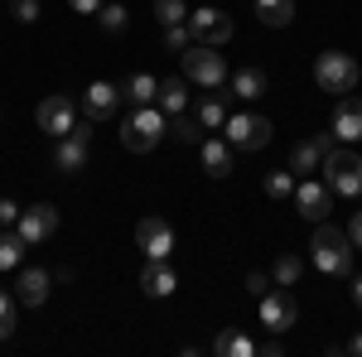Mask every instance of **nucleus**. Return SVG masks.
<instances>
[{
    "label": "nucleus",
    "instance_id": "nucleus-1",
    "mask_svg": "<svg viewBox=\"0 0 362 357\" xmlns=\"http://www.w3.org/2000/svg\"><path fill=\"white\" fill-rule=\"evenodd\" d=\"M353 237L338 232L329 222H314V237H309V261L319 266L324 275H348L353 271Z\"/></svg>",
    "mask_w": 362,
    "mask_h": 357
},
{
    "label": "nucleus",
    "instance_id": "nucleus-2",
    "mask_svg": "<svg viewBox=\"0 0 362 357\" xmlns=\"http://www.w3.org/2000/svg\"><path fill=\"white\" fill-rule=\"evenodd\" d=\"M160 140H165V111L136 107L131 116H126V126H121V145H126L131 155H150Z\"/></svg>",
    "mask_w": 362,
    "mask_h": 357
},
{
    "label": "nucleus",
    "instance_id": "nucleus-3",
    "mask_svg": "<svg viewBox=\"0 0 362 357\" xmlns=\"http://www.w3.org/2000/svg\"><path fill=\"white\" fill-rule=\"evenodd\" d=\"M324 184L338 198H362V155L358 150H329L324 155Z\"/></svg>",
    "mask_w": 362,
    "mask_h": 357
},
{
    "label": "nucleus",
    "instance_id": "nucleus-4",
    "mask_svg": "<svg viewBox=\"0 0 362 357\" xmlns=\"http://www.w3.org/2000/svg\"><path fill=\"white\" fill-rule=\"evenodd\" d=\"M314 83L324 87V92H353L358 87V63H353V54H338V49H329V54L314 58Z\"/></svg>",
    "mask_w": 362,
    "mask_h": 357
},
{
    "label": "nucleus",
    "instance_id": "nucleus-5",
    "mask_svg": "<svg viewBox=\"0 0 362 357\" xmlns=\"http://www.w3.org/2000/svg\"><path fill=\"white\" fill-rule=\"evenodd\" d=\"M184 78L189 83H198V87H223L227 83V63H223V54L213 49V44H194V49H184Z\"/></svg>",
    "mask_w": 362,
    "mask_h": 357
},
{
    "label": "nucleus",
    "instance_id": "nucleus-6",
    "mask_svg": "<svg viewBox=\"0 0 362 357\" xmlns=\"http://www.w3.org/2000/svg\"><path fill=\"white\" fill-rule=\"evenodd\" d=\"M87 155H92V116H87V121H78V126H73V131L54 145V169L78 174V169L87 165Z\"/></svg>",
    "mask_w": 362,
    "mask_h": 357
},
{
    "label": "nucleus",
    "instance_id": "nucleus-7",
    "mask_svg": "<svg viewBox=\"0 0 362 357\" xmlns=\"http://www.w3.org/2000/svg\"><path fill=\"white\" fill-rule=\"evenodd\" d=\"M223 131H227V145H232V150H266V145H271V121H266V116H251V111L227 116Z\"/></svg>",
    "mask_w": 362,
    "mask_h": 357
},
{
    "label": "nucleus",
    "instance_id": "nucleus-8",
    "mask_svg": "<svg viewBox=\"0 0 362 357\" xmlns=\"http://www.w3.org/2000/svg\"><path fill=\"white\" fill-rule=\"evenodd\" d=\"M189 29H194V39H198V44H213V49H223L227 39L237 34L232 15L213 10V5H203V10H189Z\"/></svg>",
    "mask_w": 362,
    "mask_h": 357
},
{
    "label": "nucleus",
    "instance_id": "nucleus-9",
    "mask_svg": "<svg viewBox=\"0 0 362 357\" xmlns=\"http://www.w3.org/2000/svg\"><path fill=\"white\" fill-rule=\"evenodd\" d=\"M39 131H49L54 140H63L73 126H78V107H73V97H63V92H54V97H44L39 102Z\"/></svg>",
    "mask_w": 362,
    "mask_h": 357
},
{
    "label": "nucleus",
    "instance_id": "nucleus-10",
    "mask_svg": "<svg viewBox=\"0 0 362 357\" xmlns=\"http://www.w3.org/2000/svg\"><path fill=\"white\" fill-rule=\"evenodd\" d=\"M136 247L145 251V261H169L174 251V227L165 218H140L136 222Z\"/></svg>",
    "mask_w": 362,
    "mask_h": 357
},
{
    "label": "nucleus",
    "instance_id": "nucleus-11",
    "mask_svg": "<svg viewBox=\"0 0 362 357\" xmlns=\"http://www.w3.org/2000/svg\"><path fill=\"white\" fill-rule=\"evenodd\" d=\"M15 232L25 237L29 247H44V242H49V237L58 232L54 203H34V208H25V213H20V222H15Z\"/></svg>",
    "mask_w": 362,
    "mask_h": 357
},
{
    "label": "nucleus",
    "instance_id": "nucleus-12",
    "mask_svg": "<svg viewBox=\"0 0 362 357\" xmlns=\"http://www.w3.org/2000/svg\"><path fill=\"white\" fill-rule=\"evenodd\" d=\"M256 314H261V324H266L271 333H285L290 324H295V314H300V309H295V300H290L285 290H266Z\"/></svg>",
    "mask_w": 362,
    "mask_h": 357
},
{
    "label": "nucleus",
    "instance_id": "nucleus-13",
    "mask_svg": "<svg viewBox=\"0 0 362 357\" xmlns=\"http://www.w3.org/2000/svg\"><path fill=\"white\" fill-rule=\"evenodd\" d=\"M295 203H300V213H305L309 222H324L329 208H334V189L319 184V179H305V184H295Z\"/></svg>",
    "mask_w": 362,
    "mask_h": 357
},
{
    "label": "nucleus",
    "instance_id": "nucleus-14",
    "mask_svg": "<svg viewBox=\"0 0 362 357\" xmlns=\"http://www.w3.org/2000/svg\"><path fill=\"white\" fill-rule=\"evenodd\" d=\"M334 150V131H324V136H314V140H300L295 145V155H290V169L295 174H314V169H324V155Z\"/></svg>",
    "mask_w": 362,
    "mask_h": 357
},
{
    "label": "nucleus",
    "instance_id": "nucleus-15",
    "mask_svg": "<svg viewBox=\"0 0 362 357\" xmlns=\"http://www.w3.org/2000/svg\"><path fill=\"white\" fill-rule=\"evenodd\" d=\"M329 131H334V140H362V102L358 97H338V107H334V121H329Z\"/></svg>",
    "mask_w": 362,
    "mask_h": 357
},
{
    "label": "nucleus",
    "instance_id": "nucleus-16",
    "mask_svg": "<svg viewBox=\"0 0 362 357\" xmlns=\"http://www.w3.org/2000/svg\"><path fill=\"white\" fill-rule=\"evenodd\" d=\"M116 107H121V87L116 83H92L83 92V111L92 116V121H107V116H116Z\"/></svg>",
    "mask_w": 362,
    "mask_h": 357
},
{
    "label": "nucleus",
    "instance_id": "nucleus-17",
    "mask_svg": "<svg viewBox=\"0 0 362 357\" xmlns=\"http://www.w3.org/2000/svg\"><path fill=\"white\" fill-rule=\"evenodd\" d=\"M174 285H179V280L169 271V261H145V266H140V290H145L150 300H169Z\"/></svg>",
    "mask_w": 362,
    "mask_h": 357
},
{
    "label": "nucleus",
    "instance_id": "nucleus-18",
    "mask_svg": "<svg viewBox=\"0 0 362 357\" xmlns=\"http://www.w3.org/2000/svg\"><path fill=\"white\" fill-rule=\"evenodd\" d=\"M15 300L29 304V309H39V304L49 300V271H39V266L20 271L15 275Z\"/></svg>",
    "mask_w": 362,
    "mask_h": 357
},
{
    "label": "nucleus",
    "instance_id": "nucleus-19",
    "mask_svg": "<svg viewBox=\"0 0 362 357\" xmlns=\"http://www.w3.org/2000/svg\"><path fill=\"white\" fill-rule=\"evenodd\" d=\"M198 155H203V169L213 174V179H227L232 174V145L227 140H198Z\"/></svg>",
    "mask_w": 362,
    "mask_h": 357
},
{
    "label": "nucleus",
    "instance_id": "nucleus-20",
    "mask_svg": "<svg viewBox=\"0 0 362 357\" xmlns=\"http://www.w3.org/2000/svg\"><path fill=\"white\" fill-rule=\"evenodd\" d=\"M121 97H131V107H150V102H160V78L136 73V78L121 83Z\"/></svg>",
    "mask_w": 362,
    "mask_h": 357
},
{
    "label": "nucleus",
    "instance_id": "nucleus-21",
    "mask_svg": "<svg viewBox=\"0 0 362 357\" xmlns=\"http://www.w3.org/2000/svg\"><path fill=\"white\" fill-rule=\"evenodd\" d=\"M266 73L261 68H242V73H232V97H242V102H256V97H266Z\"/></svg>",
    "mask_w": 362,
    "mask_h": 357
},
{
    "label": "nucleus",
    "instance_id": "nucleus-22",
    "mask_svg": "<svg viewBox=\"0 0 362 357\" xmlns=\"http://www.w3.org/2000/svg\"><path fill=\"white\" fill-rule=\"evenodd\" d=\"M256 20L271 25V29L290 25V20H295V0H256Z\"/></svg>",
    "mask_w": 362,
    "mask_h": 357
},
{
    "label": "nucleus",
    "instance_id": "nucleus-23",
    "mask_svg": "<svg viewBox=\"0 0 362 357\" xmlns=\"http://www.w3.org/2000/svg\"><path fill=\"white\" fill-rule=\"evenodd\" d=\"M184 102H189V78H165V83H160V111L179 116Z\"/></svg>",
    "mask_w": 362,
    "mask_h": 357
},
{
    "label": "nucleus",
    "instance_id": "nucleus-24",
    "mask_svg": "<svg viewBox=\"0 0 362 357\" xmlns=\"http://www.w3.org/2000/svg\"><path fill=\"white\" fill-rule=\"evenodd\" d=\"M25 251H29V242L15 232V227H5V232H0V271H15Z\"/></svg>",
    "mask_w": 362,
    "mask_h": 357
},
{
    "label": "nucleus",
    "instance_id": "nucleus-25",
    "mask_svg": "<svg viewBox=\"0 0 362 357\" xmlns=\"http://www.w3.org/2000/svg\"><path fill=\"white\" fill-rule=\"evenodd\" d=\"M198 121H203V131H218V126L227 121V102H223V92H218V87L198 102Z\"/></svg>",
    "mask_w": 362,
    "mask_h": 357
},
{
    "label": "nucleus",
    "instance_id": "nucleus-26",
    "mask_svg": "<svg viewBox=\"0 0 362 357\" xmlns=\"http://www.w3.org/2000/svg\"><path fill=\"white\" fill-rule=\"evenodd\" d=\"M213 353H223V357H251V353H256V343H251L247 333L227 329V333H218V343H213Z\"/></svg>",
    "mask_w": 362,
    "mask_h": 357
},
{
    "label": "nucleus",
    "instance_id": "nucleus-27",
    "mask_svg": "<svg viewBox=\"0 0 362 357\" xmlns=\"http://www.w3.org/2000/svg\"><path fill=\"white\" fill-rule=\"evenodd\" d=\"M169 136L179 140V145H198V140H203V121H189V116H174V121H169Z\"/></svg>",
    "mask_w": 362,
    "mask_h": 357
},
{
    "label": "nucleus",
    "instance_id": "nucleus-28",
    "mask_svg": "<svg viewBox=\"0 0 362 357\" xmlns=\"http://www.w3.org/2000/svg\"><path fill=\"white\" fill-rule=\"evenodd\" d=\"M300 271H305V261L285 251V256H280V261H276V271H271V280H276L280 290H285V285H295V280H300Z\"/></svg>",
    "mask_w": 362,
    "mask_h": 357
},
{
    "label": "nucleus",
    "instance_id": "nucleus-29",
    "mask_svg": "<svg viewBox=\"0 0 362 357\" xmlns=\"http://www.w3.org/2000/svg\"><path fill=\"white\" fill-rule=\"evenodd\" d=\"M266 193L271 198H295V169H271L266 174Z\"/></svg>",
    "mask_w": 362,
    "mask_h": 357
},
{
    "label": "nucleus",
    "instance_id": "nucleus-30",
    "mask_svg": "<svg viewBox=\"0 0 362 357\" xmlns=\"http://www.w3.org/2000/svg\"><path fill=\"white\" fill-rule=\"evenodd\" d=\"M194 44H198V39H194V29H189V20L165 29V49H169V54H184V49H194Z\"/></svg>",
    "mask_w": 362,
    "mask_h": 357
},
{
    "label": "nucleus",
    "instance_id": "nucleus-31",
    "mask_svg": "<svg viewBox=\"0 0 362 357\" xmlns=\"http://www.w3.org/2000/svg\"><path fill=\"white\" fill-rule=\"evenodd\" d=\"M155 15H160V25H184L189 20V5L184 0H155Z\"/></svg>",
    "mask_w": 362,
    "mask_h": 357
},
{
    "label": "nucleus",
    "instance_id": "nucleus-32",
    "mask_svg": "<svg viewBox=\"0 0 362 357\" xmlns=\"http://www.w3.org/2000/svg\"><path fill=\"white\" fill-rule=\"evenodd\" d=\"M97 25L107 29V34H121V29H126V10H121V5H112V0H107V5H102V10H97Z\"/></svg>",
    "mask_w": 362,
    "mask_h": 357
},
{
    "label": "nucleus",
    "instance_id": "nucleus-33",
    "mask_svg": "<svg viewBox=\"0 0 362 357\" xmlns=\"http://www.w3.org/2000/svg\"><path fill=\"white\" fill-rule=\"evenodd\" d=\"M10 333H15V300L0 290V343H5Z\"/></svg>",
    "mask_w": 362,
    "mask_h": 357
},
{
    "label": "nucleus",
    "instance_id": "nucleus-34",
    "mask_svg": "<svg viewBox=\"0 0 362 357\" xmlns=\"http://www.w3.org/2000/svg\"><path fill=\"white\" fill-rule=\"evenodd\" d=\"M10 15H15L20 25H34V20H39V0H10Z\"/></svg>",
    "mask_w": 362,
    "mask_h": 357
},
{
    "label": "nucleus",
    "instance_id": "nucleus-35",
    "mask_svg": "<svg viewBox=\"0 0 362 357\" xmlns=\"http://www.w3.org/2000/svg\"><path fill=\"white\" fill-rule=\"evenodd\" d=\"M25 208H15V198H0V227H15Z\"/></svg>",
    "mask_w": 362,
    "mask_h": 357
},
{
    "label": "nucleus",
    "instance_id": "nucleus-36",
    "mask_svg": "<svg viewBox=\"0 0 362 357\" xmlns=\"http://www.w3.org/2000/svg\"><path fill=\"white\" fill-rule=\"evenodd\" d=\"M271 285H276V280H266V275H247V295H256V300H261Z\"/></svg>",
    "mask_w": 362,
    "mask_h": 357
},
{
    "label": "nucleus",
    "instance_id": "nucleus-37",
    "mask_svg": "<svg viewBox=\"0 0 362 357\" xmlns=\"http://www.w3.org/2000/svg\"><path fill=\"white\" fill-rule=\"evenodd\" d=\"M68 5H73V10H78V15H97V10H102V5H107V0H68Z\"/></svg>",
    "mask_w": 362,
    "mask_h": 357
},
{
    "label": "nucleus",
    "instance_id": "nucleus-38",
    "mask_svg": "<svg viewBox=\"0 0 362 357\" xmlns=\"http://www.w3.org/2000/svg\"><path fill=\"white\" fill-rule=\"evenodd\" d=\"M348 237H353V247H362V208L353 213V222H348Z\"/></svg>",
    "mask_w": 362,
    "mask_h": 357
},
{
    "label": "nucleus",
    "instance_id": "nucleus-39",
    "mask_svg": "<svg viewBox=\"0 0 362 357\" xmlns=\"http://www.w3.org/2000/svg\"><path fill=\"white\" fill-rule=\"evenodd\" d=\"M353 304H358V309H362V275H358V280H353Z\"/></svg>",
    "mask_w": 362,
    "mask_h": 357
},
{
    "label": "nucleus",
    "instance_id": "nucleus-40",
    "mask_svg": "<svg viewBox=\"0 0 362 357\" xmlns=\"http://www.w3.org/2000/svg\"><path fill=\"white\" fill-rule=\"evenodd\" d=\"M348 353H358V357H362V333L353 338V343H348Z\"/></svg>",
    "mask_w": 362,
    "mask_h": 357
}]
</instances>
